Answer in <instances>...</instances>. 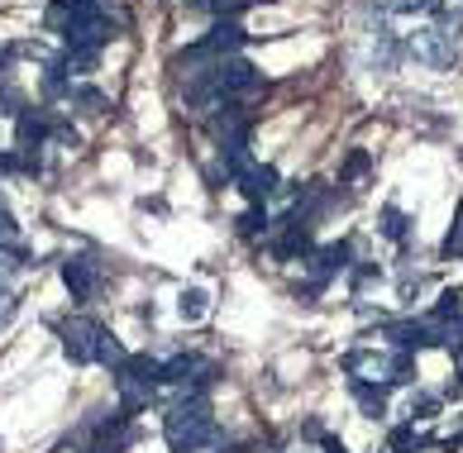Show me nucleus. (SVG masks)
I'll return each mask as SVG.
<instances>
[{
    "label": "nucleus",
    "instance_id": "obj_18",
    "mask_svg": "<svg viewBox=\"0 0 463 453\" xmlns=\"http://www.w3.org/2000/svg\"><path fill=\"white\" fill-rule=\"evenodd\" d=\"M67 96H72V100H77V106H87L91 115H100V110H106V106H110V100H106V96H100V91H96V86H72V91H67Z\"/></svg>",
    "mask_w": 463,
    "mask_h": 453
},
{
    "label": "nucleus",
    "instance_id": "obj_31",
    "mask_svg": "<svg viewBox=\"0 0 463 453\" xmlns=\"http://www.w3.org/2000/svg\"><path fill=\"white\" fill-rule=\"evenodd\" d=\"M458 5H463V0H458Z\"/></svg>",
    "mask_w": 463,
    "mask_h": 453
},
{
    "label": "nucleus",
    "instance_id": "obj_30",
    "mask_svg": "<svg viewBox=\"0 0 463 453\" xmlns=\"http://www.w3.org/2000/svg\"><path fill=\"white\" fill-rule=\"evenodd\" d=\"M397 10H416V0H397Z\"/></svg>",
    "mask_w": 463,
    "mask_h": 453
},
{
    "label": "nucleus",
    "instance_id": "obj_17",
    "mask_svg": "<svg viewBox=\"0 0 463 453\" xmlns=\"http://www.w3.org/2000/svg\"><path fill=\"white\" fill-rule=\"evenodd\" d=\"M91 67H96V48H67L62 72H91Z\"/></svg>",
    "mask_w": 463,
    "mask_h": 453
},
{
    "label": "nucleus",
    "instance_id": "obj_27",
    "mask_svg": "<svg viewBox=\"0 0 463 453\" xmlns=\"http://www.w3.org/2000/svg\"><path fill=\"white\" fill-rule=\"evenodd\" d=\"M10 110H14V96H10V91H0V115H10Z\"/></svg>",
    "mask_w": 463,
    "mask_h": 453
},
{
    "label": "nucleus",
    "instance_id": "obj_1",
    "mask_svg": "<svg viewBox=\"0 0 463 453\" xmlns=\"http://www.w3.org/2000/svg\"><path fill=\"white\" fill-rule=\"evenodd\" d=\"M211 434H215V420H211V401L205 396H186V401H177V406H167L163 439H167L173 453H196Z\"/></svg>",
    "mask_w": 463,
    "mask_h": 453
},
{
    "label": "nucleus",
    "instance_id": "obj_21",
    "mask_svg": "<svg viewBox=\"0 0 463 453\" xmlns=\"http://www.w3.org/2000/svg\"><path fill=\"white\" fill-rule=\"evenodd\" d=\"M435 411H439L435 396H416V401H411V425H416V420H430Z\"/></svg>",
    "mask_w": 463,
    "mask_h": 453
},
{
    "label": "nucleus",
    "instance_id": "obj_2",
    "mask_svg": "<svg viewBox=\"0 0 463 453\" xmlns=\"http://www.w3.org/2000/svg\"><path fill=\"white\" fill-rule=\"evenodd\" d=\"M406 53L425 67H435V72H454L458 67V43H454V33H444V29H416L406 39Z\"/></svg>",
    "mask_w": 463,
    "mask_h": 453
},
{
    "label": "nucleus",
    "instance_id": "obj_29",
    "mask_svg": "<svg viewBox=\"0 0 463 453\" xmlns=\"http://www.w3.org/2000/svg\"><path fill=\"white\" fill-rule=\"evenodd\" d=\"M325 453H345V444H339V439H325Z\"/></svg>",
    "mask_w": 463,
    "mask_h": 453
},
{
    "label": "nucleus",
    "instance_id": "obj_24",
    "mask_svg": "<svg viewBox=\"0 0 463 453\" xmlns=\"http://www.w3.org/2000/svg\"><path fill=\"white\" fill-rule=\"evenodd\" d=\"M14 306H20V301H14V296H10V291H0V325H5V320L14 316Z\"/></svg>",
    "mask_w": 463,
    "mask_h": 453
},
{
    "label": "nucleus",
    "instance_id": "obj_20",
    "mask_svg": "<svg viewBox=\"0 0 463 453\" xmlns=\"http://www.w3.org/2000/svg\"><path fill=\"white\" fill-rule=\"evenodd\" d=\"M383 234L387 239H406V215L397 211V205H387V211H383Z\"/></svg>",
    "mask_w": 463,
    "mask_h": 453
},
{
    "label": "nucleus",
    "instance_id": "obj_13",
    "mask_svg": "<svg viewBox=\"0 0 463 453\" xmlns=\"http://www.w3.org/2000/svg\"><path fill=\"white\" fill-rule=\"evenodd\" d=\"M125 358H129V354L119 348V339H115L110 329H106V335H100V344H96V363H106V368H119Z\"/></svg>",
    "mask_w": 463,
    "mask_h": 453
},
{
    "label": "nucleus",
    "instance_id": "obj_26",
    "mask_svg": "<svg viewBox=\"0 0 463 453\" xmlns=\"http://www.w3.org/2000/svg\"><path fill=\"white\" fill-rule=\"evenodd\" d=\"M420 10H430V14H444V0H416Z\"/></svg>",
    "mask_w": 463,
    "mask_h": 453
},
{
    "label": "nucleus",
    "instance_id": "obj_14",
    "mask_svg": "<svg viewBox=\"0 0 463 453\" xmlns=\"http://www.w3.org/2000/svg\"><path fill=\"white\" fill-rule=\"evenodd\" d=\"M192 5H205V10H215L220 20H234L239 10H249V5H268V0H192Z\"/></svg>",
    "mask_w": 463,
    "mask_h": 453
},
{
    "label": "nucleus",
    "instance_id": "obj_11",
    "mask_svg": "<svg viewBox=\"0 0 463 453\" xmlns=\"http://www.w3.org/2000/svg\"><path fill=\"white\" fill-rule=\"evenodd\" d=\"M354 396H358V406H364L368 415H383V411H387V387H373V382H354Z\"/></svg>",
    "mask_w": 463,
    "mask_h": 453
},
{
    "label": "nucleus",
    "instance_id": "obj_22",
    "mask_svg": "<svg viewBox=\"0 0 463 453\" xmlns=\"http://www.w3.org/2000/svg\"><path fill=\"white\" fill-rule=\"evenodd\" d=\"M364 172H368V153L358 148V153H349V163H345V182L349 177H364Z\"/></svg>",
    "mask_w": 463,
    "mask_h": 453
},
{
    "label": "nucleus",
    "instance_id": "obj_7",
    "mask_svg": "<svg viewBox=\"0 0 463 453\" xmlns=\"http://www.w3.org/2000/svg\"><path fill=\"white\" fill-rule=\"evenodd\" d=\"M163 382H177V387L196 382V387H205V382H215V363L192 358V354H177V358H167V363H163Z\"/></svg>",
    "mask_w": 463,
    "mask_h": 453
},
{
    "label": "nucleus",
    "instance_id": "obj_3",
    "mask_svg": "<svg viewBox=\"0 0 463 453\" xmlns=\"http://www.w3.org/2000/svg\"><path fill=\"white\" fill-rule=\"evenodd\" d=\"M106 335V325L91 320V316H77V320H62V354L72 363H96V344Z\"/></svg>",
    "mask_w": 463,
    "mask_h": 453
},
{
    "label": "nucleus",
    "instance_id": "obj_9",
    "mask_svg": "<svg viewBox=\"0 0 463 453\" xmlns=\"http://www.w3.org/2000/svg\"><path fill=\"white\" fill-rule=\"evenodd\" d=\"M14 134H20V148H43L48 134H53V125H48L43 110H20V119H14Z\"/></svg>",
    "mask_w": 463,
    "mask_h": 453
},
{
    "label": "nucleus",
    "instance_id": "obj_19",
    "mask_svg": "<svg viewBox=\"0 0 463 453\" xmlns=\"http://www.w3.org/2000/svg\"><path fill=\"white\" fill-rule=\"evenodd\" d=\"M0 249H20V224H14L5 205H0Z\"/></svg>",
    "mask_w": 463,
    "mask_h": 453
},
{
    "label": "nucleus",
    "instance_id": "obj_28",
    "mask_svg": "<svg viewBox=\"0 0 463 453\" xmlns=\"http://www.w3.org/2000/svg\"><path fill=\"white\" fill-rule=\"evenodd\" d=\"M5 72H10V48H0V81H5Z\"/></svg>",
    "mask_w": 463,
    "mask_h": 453
},
{
    "label": "nucleus",
    "instance_id": "obj_6",
    "mask_svg": "<svg viewBox=\"0 0 463 453\" xmlns=\"http://www.w3.org/2000/svg\"><path fill=\"white\" fill-rule=\"evenodd\" d=\"M62 39H67V48H96V53H100V43L110 39V20H106V14L67 20V24H62Z\"/></svg>",
    "mask_w": 463,
    "mask_h": 453
},
{
    "label": "nucleus",
    "instance_id": "obj_15",
    "mask_svg": "<svg viewBox=\"0 0 463 453\" xmlns=\"http://www.w3.org/2000/svg\"><path fill=\"white\" fill-rule=\"evenodd\" d=\"M177 316H182V320H201V316H205V291H196V287L182 291V296H177Z\"/></svg>",
    "mask_w": 463,
    "mask_h": 453
},
{
    "label": "nucleus",
    "instance_id": "obj_4",
    "mask_svg": "<svg viewBox=\"0 0 463 453\" xmlns=\"http://www.w3.org/2000/svg\"><path fill=\"white\" fill-rule=\"evenodd\" d=\"M387 339H397V348H430V344H449L454 329H439L430 320H402V325H387Z\"/></svg>",
    "mask_w": 463,
    "mask_h": 453
},
{
    "label": "nucleus",
    "instance_id": "obj_8",
    "mask_svg": "<svg viewBox=\"0 0 463 453\" xmlns=\"http://www.w3.org/2000/svg\"><path fill=\"white\" fill-rule=\"evenodd\" d=\"M62 282H67V291H72L77 301H87V296H96V287H100V263H91V258H67Z\"/></svg>",
    "mask_w": 463,
    "mask_h": 453
},
{
    "label": "nucleus",
    "instance_id": "obj_12",
    "mask_svg": "<svg viewBox=\"0 0 463 453\" xmlns=\"http://www.w3.org/2000/svg\"><path fill=\"white\" fill-rule=\"evenodd\" d=\"M420 448H430V439H425V434H416V425L392 429V453H420Z\"/></svg>",
    "mask_w": 463,
    "mask_h": 453
},
{
    "label": "nucleus",
    "instance_id": "obj_25",
    "mask_svg": "<svg viewBox=\"0 0 463 453\" xmlns=\"http://www.w3.org/2000/svg\"><path fill=\"white\" fill-rule=\"evenodd\" d=\"M444 249H449V253L458 249V253H463V224H454V234H449V239H444Z\"/></svg>",
    "mask_w": 463,
    "mask_h": 453
},
{
    "label": "nucleus",
    "instance_id": "obj_10",
    "mask_svg": "<svg viewBox=\"0 0 463 453\" xmlns=\"http://www.w3.org/2000/svg\"><path fill=\"white\" fill-rule=\"evenodd\" d=\"M349 258H354V249H349L345 239H339V243H325V249H316V253H311V268H316V277L325 282V277L345 272V268H349Z\"/></svg>",
    "mask_w": 463,
    "mask_h": 453
},
{
    "label": "nucleus",
    "instance_id": "obj_16",
    "mask_svg": "<svg viewBox=\"0 0 463 453\" xmlns=\"http://www.w3.org/2000/svg\"><path fill=\"white\" fill-rule=\"evenodd\" d=\"M234 224H239V234H244V239H259L268 230V215H263V205H253V211H244Z\"/></svg>",
    "mask_w": 463,
    "mask_h": 453
},
{
    "label": "nucleus",
    "instance_id": "obj_5",
    "mask_svg": "<svg viewBox=\"0 0 463 453\" xmlns=\"http://www.w3.org/2000/svg\"><path fill=\"white\" fill-rule=\"evenodd\" d=\"M244 39H249V33L239 29L234 20H220V24L192 48V53H186V58H230L234 48H244ZM186 58H182V62H186Z\"/></svg>",
    "mask_w": 463,
    "mask_h": 453
},
{
    "label": "nucleus",
    "instance_id": "obj_23",
    "mask_svg": "<svg viewBox=\"0 0 463 453\" xmlns=\"http://www.w3.org/2000/svg\"><path fill=\"white\" fill-rule=\"evenodd\" d=\"M435 316H458V291L449 287V291H444L439 296V306H435Z\"/></svg>",
    "mask_w": 463,
    "mask_h": 453
}]
</instances>
